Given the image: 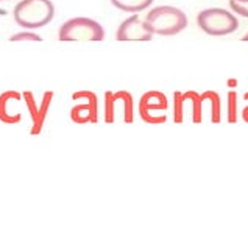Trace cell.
Instances as JSON below:
<instances>
[{"label":"cell","mask_w":248,"mask_h":248,"mask_svg":"<svg viewBox=\"0 0 248 248\" xmlns=\"http://www.w3.org/2000/svg\"><path fill=\"white\" fill-rule=\"evenodd\" d=\"M72 98L75 102L81 100L70 109V119H72L74 124L84 125L98 122V98L95 92L88 89L77 91L72 94Z\"/></svg>","instance_id":"ba28073f"},{"label":"cell","mask_w":248,"mask_h":248,"mask_svg":"<svg viewBox=\"0 0 248 248\" xmlns=\"http://www.w3.org/2000/svg\"><path fill=\"white\" fill-rule=\"evenodd\" d=\"M189 119L192 124H200L203 120V102L195 91L173 92V122L184 124Z\"/></svg>","instance_id":"8992f818"},{"label":"cell","mask_w":248,"mask_h":248,"mask_svg":"<svg viewBox=\"0 0 248 248\" xmlns=\"http://www.w3.org/2000/svg\"><path fill=\"white\" fill-rule=\"evenodd\" d=\"M244 100L247 102V105H245V108L242 109V120L245 124H248V92H245V94H244Z\"/></svg>","instance_id":"e0dca14e"},{"label":"cell","mask_w":248,"mask_h":248,"mask_svg":"<svg viewBox=\"0 0 248 248\" xmlns=\"http://www.w3.org/2000/svg\"><path fill=\"white\" fill-rule=\"evenodd\" d=\"M155 34L152 33L150 27L147 25L144 19L140 16L131 14L130 17H126L122 24L119 25L116 31V39L117 41H152Z\"/></svg>","instance_id":"30bf717a"},{"label":"cell","mask_w":248,"mask_h":248,"mask_svg":"<svg viewBox=\"0 0 248 248\" xmlns=\"http://www.w3.org/2000/svg\"><path fill=\"white\" fill-rule=\"evenodd\" d=\"M60 41H103L105 28L91 17H72L58 30Z\"/></svg>","instance_id":"277c9868"},{"label":"cell","mask_w":248,"mask_h":248,"mask_svg":"<svg viewBox=\"0 0 248 248\" xmlns=\"http://www.w3.org/2000/svg\"><path fill=\"white\" fill-rule=\"evenodd\" d=\"M105 122L116 124L120 119L125 124L134 122V98L128 91H108L105 94Z\"/></svg>","instance_id":"5b68a950"},{"label":"cell","mask_w":248,"mask_h":248,"mask_svg":"<svg viewBox=\"0 0 248 248\" xmlns=\"http://www.w3.org/2000/svg\"><path fill=\"white\" fill-rule=\"evenodd\" d=\"M242 41H248V33H247V34H245V36L242 38Z\"/></svg>","instance_id":"ac0fdd59"},{"label":"cell","mask_w":248,"mask_h":248,"mask_svg":"<svg viewBox=\"0 0 248 248\" xmlns=\"http://www.w3.org/2000/svg\"><path fill=\"white\" fill-rule=\"evenodd\" d=\"M13 17L25 30H38L53 20L55 5L52 0H20L14 6Z\"/></svg>","instance_id":"6da1fadb"},{"label":"cell","mask_w":248,"mask_h":248,"mask_svg":"<svg viewBox=\"0 0 248 248\" xmlns=\"http://www.w3.org/2000/svg\"><path fill=\"white\" fill-rule=\"evenodd\" d=\"M230 8L237 16L248 19V0H230Z\"/></svg>","instance_id":"9a60e30c"},{"label":"cell","mask_w":248,"mask_h":248,"mask_svg":"<svg viewBox=\"0 0 248 248\" xmlns=\"http://www.w3.org/2000/svg\"><path fill=\"white\" fill-rule=\"evenodd\" d=\"M0 2H3V0H0Z\"/></svg>","instance_id":"d6986e66"},{"label":"cell","mask_w":248,"mask_h":248,"mask_svg":"<svg viewBox=\"0 0 248 248\" xmlns=\"http://www.w3.org/2000/svg\"><path fill=\"white\" fill-rule=\"evenodd\" d=\"M109 2L114 8L120 11L136 14V13L145 11L147 8H150L155 0H109Z\"/></svg>","instance_id":"4fadbf2b"},{"label":"cell","mask_w":248,"mask_h":248,"mask_svg":"<svg viewBox=\"0 0 248 248\" xmlns=\"http://www.w3.org/2000/svg\"><path fill=\"white\" fill-rule=\"evenodd\" d=\"M11 42H19V41H42L39 34H36L33 30H25V31H19L14 33L10 38Z\"/></svg>","instance_id":"2e32d148"},{"label":"cell","mask_w":248,"mask_h":248,"mask_svg":"<svg viewBox=\"0 0 248 248\" xmlns=\"http://www.w3.org/2000/svg\"><path fill=\"white\" fill-rule=\"evenodd\" d=\"M197 25L209 36H226L239 28V20L225 8H206L197 14Z\"/></svg>","instance_id":"3957f363"},{"label":"cell","mask_w":248,"mask_h":248,"mask_svg":"<svg viewBox=\"0 0 248 248\" xmlns=\"http://www.w3.org/2000/svg\"><path fill=\"white\" fill-rule=\"evenodd\" d=\"M167 108L169 100L167 95L161 91H147L140 97L138 109L139 116L145 124L150 125H161L167 122Z\"/></svg>","instance_id":"52a82bcc"},{"label":"cell","mask_w":248,"mask_h":248,"mask_svg":"<svg viewBox=\"0 0 248 248\" xmlns=\"http://www.w3.org/2000/svg\"><path fill=\"white\" fill-rule=\"evenodd\" d=\"M202 95V100L209 103V114L212 124H220L222 120V100L220 95L216 91H204Z\"/></svg>","instance_id":"7c38bea8"},{"label":"cell","mask_w":248,"mask_h":248,"mask_svg":"<svg viewBox=\"0 0 248 248\" xmlns=\"http://www.w3.org/2000/svg\"><path fill=\"white\" fill-rule=\"evenodd\" d=\"M24 95L17 91H5L0 94V122L16 125L22 120Z\"/></svg>","instance_id":"8fae6325"},{"label":"cell","mask_w":248,"mask_h":248,"mask_svg":"<svg viewBox=\"0 0 248 248\" xmlns=\"http://www.w3.org/2000/svg\"><path fill=\"white\" fill-rule=\"evenodd\" d=\"M226 119L230 124L237 122V92L230 91L228 92V100H226Z\"/></svg>","instance_id":"5bb4252c"},{"label":"cell","mask_w":248,"mask_h":248,"mask_svg":"<svg viewBox=\"0 0 248 248\" xmlns=\"http://www.w3.org/2000/svg\"><path fill=\"white\" fill-rule=\"evenodd\" d=\"M144 20L152 33L158 36H175L187 27L186 13L170 5L155 6L145 14Z\"/></svg>","instance_id":"7a4b0ae2"},{"label":"cell","mask_w":248,"mask_h":248,"mask_svg":"<svg viewBox=\"0 0 248 248\" xmlns=\"http://www.w3.org/2000/svg\"><path fill=\"white\" fill-rule=\"evenodd\" d=\"M22 95H24L25 108L28 111V114H30V119H31L30 133L33 134V136H36V134H39L42 131V128H44L46 119H47L48 111H50V106H52L53 92L52 91L44 92L41 102H38L36 98H34V94L30 91L22 92Z\"/></svg>","instance_id":"9c48e42d"}]
</instances>
